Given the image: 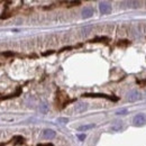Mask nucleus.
<instances>
[{"instance_id": "obj_1", "label": "nucleus", "mask_w": 146, "mask_h": 146, "mask_svg": "<svg viewBox=\"0 0 146 146\" xmlns=\"http://www.w3.org/2000/svg\"><path fill=\"white\" fill-rule=\"evenodd\" d=\"M134 125L135 126H143L146 123V116L144 113H138L134 117V120H133Z\"/></svg>"}, {"instance_id": "obj_2", "label": "nucleus", "mask_w": 146, "mask_h": 146, "mask_svg": "<svg viewBox=\"0 0 146 146\" xmlns=\"http://www.w3.org/2000/svg\"><path fill=\"white\" fill-rule=\"evenodd\" d=\"M82 97H88V98H106V99H109V100H117L116 97H109V96L104 94V93H84Z\"/></svg>"}, {"instance_id": "obj_3", "label": "nucleus", "mask_w": 146, "mask_h": 146, "mask_svg": "<svg viewBox=\"0 0 146 146\" xmlns=\"http://www.w3.org/2000/svg\"><path fill=\"white\" fill-rule=\"evenodd\" d=\"M99 9H100V13L102 15H107V14L111 13V6H110L108 2H100Z\"/></svg>"}, {"instance_id": "obj_4", "label": "nucleus", "mask_w": 146, "mask_h": 146, "mask_svg": "<svg viewBox=\"0 0 146 146\" xmlns=\"http://www.w3.org/2000/svg\"><path fill=\"white\" fill-rule=\"evenodd\" d=\"M139 97H141V94H139V92L137 91V90H131L127 94V99L129 102H134V101L138 100Z\"/></svg>"}, {"instance_id": "obj_5", "label": "nucleus", "mask_w": 146, "mask_h": 146, "mask_svg": "<svg viewBox=\"0 0 146 146\" xmlns=\"http://www.w3.org/2000/svg\"><path fill=\"white\" fill-rule=\"evenodd\" d=\"M81 14H82V18H90L93 15V9H92L91 7H84L82 9Z\"/></svg>"}, {"instance_id": "obj_6", "label": "nucleus", "mask_w": 146, "mask_h": 146, "mask_svg": "<svg viewBox=\"0 0 146 146\" xmlns=\"http://www.w3.org/2000/svg\"><path fill=\"white\" fill-rule=\"evenodd\" d=\"M55 131L53 129H45L44 131H43V137L45 138V139H52V138H54L55 137Z\"/></svg>"}, {"instance_id": "obj_7", "label": "nucleus", "mask_w": 146, "mask_h": 146, "mask_svg": "<svg viewBox=\"0 0 146 146\" xmlns=\"http://www.w3.org/2000/svg\"><path fill=\"white\" fill-rule=\"evenodd\" d=\"M87 108H88L87 104H84V102H78V104L75 105V107H74V110H75L76 112L81 113V112H84V111L87 110Z\"/></svg>"}, {"instance_id": "obj_8", "label": "nucleus", "mask_w": 146, "mask_h": 146, "mask_svg": "<svg viewBox=\"0 0 146 146\" xmlns=\"http://www.w3.org/2000/svg\"><path fill=\"white\" fill-rule=\"evenodd\" d=\"M96 127L94 124H88V125H83V126H80L78 128V131H87V130H90L92 128Z\"/></svg>"}, {"instance_id": "obj_9", "label": "nucleus", "mask_w": 146, "mask_h": 146, "mask_svg": "<svg viewBox=\"0 0 146 146\" xmlns=\"http://www.w3.org/2000/svg\"><path fill=\"white\" fill-rule=\"evenodd\" d=\"M125 3H127V5H129L128 7L129 8H137L138 7V5H139V2H137V1H127V2H125Z\"/></svg>"}, {"instance_id": "obj_10", "label": "nucleus", "mask_w": 146, "mask_h": 146, "mask_svg": "<svg viewBox=\"0 0 146 146\" xmlns=\"http://www.w3.org/2000/svg\"><path fill=\"white\" fill-rule=\"evenodd\" d=\"M39 110L42 111V113H46V112H47V110H48L47 105H46V104H42V105H40V107H39Z\"/></svg>"}, {"instance_id": "obj_11", "label": "nucleus", "mask_w": 146, "mask_h": 146, "mask_svg": "<svg viewBox=\"0 0 146 146\" xmlns=\"http://www.w3.org/2000/svg\"><path fill=\"white\" fill-rule=\"evenodd\" d=\"M57 123L58 124H66V123H69V119L64 118V117H61V118H57Z\"/></svg>"}, {"instance_id": "obj_12", "label": "nucleus", "mask_w": 146, "mask_h": 146, "mask_svg": "<svg viewBox=\"0 0 146 146\" xmlns=\"http://www.w3.org/2000/svg\"><path fill=\"white\" fill-rule=\"evenodd\" d=\"M128 113V110L127 109H119L116 111V115H127Z\"/></svg>"}, {"instance_id": "obj_13", "label": "nucleus", "mask_w": 146, "mask_h": 146, "mask_svg": "<svg viewBox=\"0 0 146 146\" xmlns=\"http://www.w3.org/2000/svg\"><path fill=\"white\" fill-rule=\"evenodd\" d=\"M120 129H121V124H118V125H115V126L111 127V130H113V131H117V130H120Z\"/></svg>"}, {"instance_id": "obj_14", "label": "nucleus", "mask_w": 146, "mask_h": 146, "mask_svg": "<svg viewBox=\"0 0 146 146\" xmlns=\"http://www.w3.org/2000/svg\"><path fill=\"white\" fill-rule=\"evenodd\" d=\"M78 138H79L80 141H84V139H86V135H84V134H80V135H78Z\"/></svg>"}, {"instance_id": "obj_15", "label": "nucleus", "mask_w": 146, "mask_h": 146, "mask_svg": "<svg viewBox=\"0 0 146 146\" xmlns=\"http://www.w3.org/2000/svg\"><path fill=\"white\" fill-rule=\"evenodd\" d=\"M3 55H6V56H9V55H13V53H10V52H9V53H3Z\"/></svg>"}]
</instances>
